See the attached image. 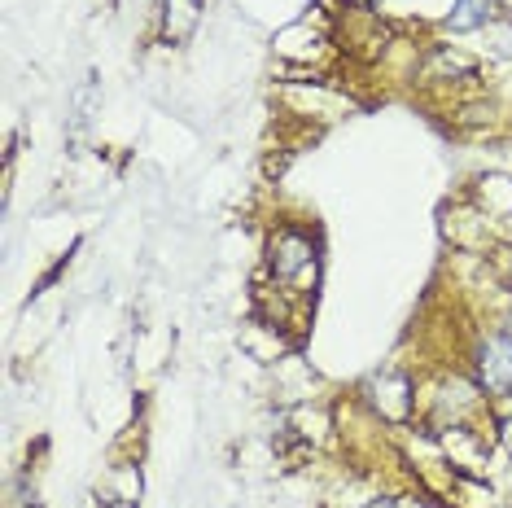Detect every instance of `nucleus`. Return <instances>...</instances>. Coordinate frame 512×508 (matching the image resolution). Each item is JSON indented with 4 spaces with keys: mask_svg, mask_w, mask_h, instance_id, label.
Wrapping results in <instances>:
<instances>
[{
    "mask_svg": "<svg viewBox=\"0 0 512 508\" xmlns=\"http://www.w3.org/2000/svg\"><path fill=\"white\" fill-rule=\"evenodd\" d=\"M324 246L320 233L298 219H276L263 237V268L254 281V311L263 325L281 329L289 342L302 338L307 316L316 307Z\"/></svg>",
    "mask_w": 512,
    "mask_h": 508,
    "instance_id": "nucleus-1",
    "label": "nucleus"
},
{
    "mask_svg": "<svg viewBox=\"0 0 512 508\" xmlns=\"http://www.w3.org/2000/svg\"><path fill=\"white\" fill-rule=\"evenodd\" d=\"M359 403L368 417L390 430H407L416 421V403H421V381L403 368H377L364 386H359Z\"/></svg>",
    "mask_w": 512,
    "mask_h": 508,
    "instance_id": "nucleus-2",
    "label": "nucleus"
},
{
    "mask_svg": "<svg viewBox=\"0 0 512 508\" xmlns=\"http://www.w3.org/2000/svg\"><path fill=\"white\" fill-rule=\"evenodd\" d=\"M469 373L491 395L495 408H508L512 403V333L504 325H486L482 333H473Z\"/></svg>",
    "mask_w": 512,
    "mask_h": 508,
    "instance_id": "nucleus-3",
    "label": "nucleus"
},
{
    "mask_svg": "<svg viewBox=\"0 0 512 508\" xmlns=\"http://www.w3.org/2000/svg\"><path fill=\"white\" fill-rule=\"evenodd\" d=\"M202 9L206 0H162L158 5V40L167 44V49H184L197 27H202Z\"/></svg>",
    "mask_w": 512,
    "mask_h": 508,
    "instance_id": "nucleus-4",
    "label": "nucleus"
},
{
    "mask_svg": "<svg viewBox=\"0 0 512 508\" xmlns=\"http://www.w3.org/2000/svg\"><path fill=\"white\" fill-rule=\"evenodd\" d=\"M499 18H504L499 0H456L451 14L442 18V31H451V36H477V31L495 27Z\"/></svg>",
    "mask_w": 512,
    "mask_h": 508,
    "instance_id": "nucleus-5",
    "label": "nucleus"
},
{
    "mask_svg": "<svg viewBox=\"0 0 512 508\" xmlns=\"http://www.w3.org/2000/svg\"><path fill=\"white\" fill-rule=\"evenodd\" d=\"M495 438H499V452H504L512 460V408L508 412H499V421H495Z\"/></svg>",
    "mask_w": 512,
    "mask_h": 508,
    "instance_id": "nucleus-6",
    "label": "nucleus"
},
{
    "mask_svg": "<svg viewBox=\"0 0 512 508\" xmlns=\"http://www.w3.org/2000/svg\"><path fill=\"white\" fill-rule=\"evenodd\" d=\"M359 508H399V495H368Z\"/></svg>",
    "mask_w": 512,
    "mask_h": 508,
    "instance_id": "nucleus-7",
    "label": "nucleus"
},
{
    "mask_svg": "<svg viewBox=\"0 0 512 508\" xmlns=\"http://www.w3.org/2000/svg\"><path fill=\"white\" fill-rule=\"evenodd\" d=\"M499 325H504L512 333V294H508V303H504V316H499Z\"/></svg>",
    "mask_w": 512,
    "mask_h": 508,
    "instance_id": "nucleus-8",
    "label": "nucleus"
},
{
    "mask_svg": "<svg viewBox=\"0 0 512 508\" xmlns=\"http://www.w3.org/2000/svg\"><path fill=\"white\" fill-rule=\"evenodd\" d=\"M504 254H508V259H504V285L512 290V250H504Z\"/></svg>",
    "mask_w": 512,
    "mask_h": 508,
    "instance_id": "nucleus-9",
    "label": "nucleus"
},
{
    "mask_svg": "<svg viewBox=\"0 0 512 508\" xmlns=\"http://www.w3.org/2000/svg\"><path fill=\"white\" fill-rule=\"evenodd\" d=\"M499 5H504V14H508V18H512V0H499Z\"/></svg>",
    "mask_w": 512,
    "mask_h": 508,
    "instance_id": "nucleus-10",
    "label": "nucleus"
}]
</instances>
